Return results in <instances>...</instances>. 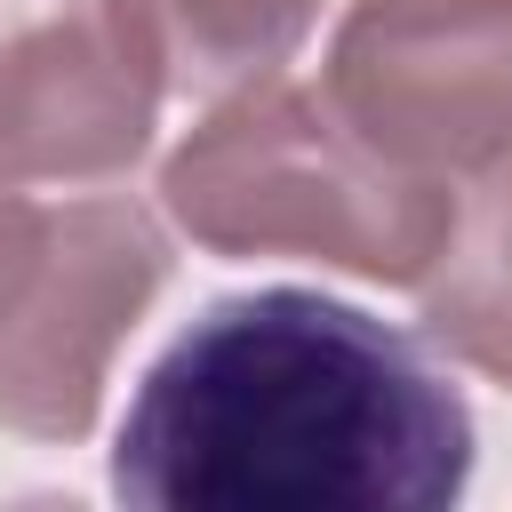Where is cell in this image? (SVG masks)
I'll return each mask as SVG.
<instances>
[{
  "label": "cell",
  "instance_id": "6",
  "mask_svg": "<svg viewBox=\"0 0 512 512\" xmlns=\"http://www.w3.org/2000/svg\"><path fill=\"white\" fill-rule=\"evenodd\" d=\"M112 16L168 96L216 104L272 80L320 24V0H112Z\"/></svg>",
  "mask_w": 512,
  "mask_h": 512
},
{
  "label": "cell",
  "instance_id": "8",
  "mask_svg": "<svg viewBox=\"0 0 512 512\" xmlns=\"http://www.w3.org/2000/svg\"><path fill=\"white\" fill-rule=\"evenodd\" d=\"M40 240H48V208L8 192V176H0V320L16 312V296H24L32 264H40Z\"/></svg>",
  "mask_w": 512,
  "mask_h": 512
},
{
  "label": "cell",
  "instance_id": "4",
  "mask_svg": "<svg viewBox=\"0 0 512 512\" xmlns=\"http://www.w3.org/2000/svg\"><path fill=\"white\" fill-rule=\"evenodd\" d=\"M168 240L136 200H72L48 216L40 264L0 320V424L24 440H80L104 408L112 352L152 312Z\"/></svg>",
  "mask_w": 512,
  "mask_h": 512
},
{
  "label": "cell",
  "instance_id": "1",
  "mask_svg": "<svg viewBox=\"0 0 512 512\" xmlns=\"http://www.w3.org/2000/svg\"><path fill=\"white\" fill-rule=\"evenodd\" d=\"M472 488L464 392L320 288L216 296L136 384L112 496L152 512H448Z\"/></svg>",
  "mask_w": 512,
  "mask_h": 512
},
{
  "label": "cell",
  "instance_id": "7",
  "mask_svg": "<svg viewBox=\"0 0 512 512\" xmlns=\"http://www.w3.org/2000/svg\"><path fill=\"white\" fill-rule=\"evenodd\" d=\"M424 336L512 392V160L456 192L448 240L416 280Z\"/></svg>",
  "mask_w": 512,
  "mask_h": 512
},
{
  "label": "cell",
  "instance_id": "5",
  "mask_svg": "<svg viewBox=\"0 0 512 512\" xmlns=\"http://www.w3.org/2000/svg\"><path fill=\"white\" fill-rule=\"evenodd\" d=\"M160 72L112 0H0V176L112 184L152 152Z\"/></svg>",
  "mask_w": 512,
  "mask_h": 512
},
{
  "label": "cell",
  "instance_id": "3",
  "mask_svg": "<svg viewBox=\"0 0 512 512\" xmlns=\"http://www.w3.org/2000/svg\"><path fill=\"white\" fill-rule=\"evenodd\" d=\"M328 104L416 176H488L512 160V0H352Z\"/></svg>",
  "mask_w": 512,
  "mask_h": 512
},
{
  "label": "cell",
  "instance_id": "2",
  "mask_svg": "<svg viewBox=\"0 0 512 512\" xmlns=\"http://www.w3.org/2000/svg\"><path fill=\"white\" fill-rule=\"evenodd\" d=\"M160 208L208 256H296L416 288L448 240L456 192L384 160L328 104V88H288L272 72L240 96H216V112L168 152Z\"/></svg>",
  "mask_w": 512,
  "mask_h": 512
}]
</instances>
